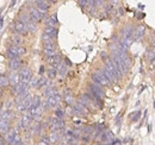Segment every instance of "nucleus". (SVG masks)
I'll return each instance as SVG.
<instances>
[{
	"instance_id": "obj_1",
	"label": "nucleus",
	"mask_w": 155,
	"mask_h": 145,
	"mask_svg": "<svg viewBox=\"0 0 155 145\" xmlns=\"http://www.w3.org/2000/svg\"><path fill=\"white\" fill-rule=\"evenodd\" d=\"M104 63H105V68L109 70V72H111L115 77H116L117 80H119L123 75H122V72L118 70V68L116 67V64L114 63V61L110 58V57H107V58H105L104 60Z\"/></svg>"
},
{
	"instance_id": "obj_2",
	"label": "nucleus",
	"mask_w": 155,
	"mask_h": 145,
	"mask_svg": "<svg viewBox=\"0 0 155 145\" xmlns=\"http://www.w3.org/2000/svg\"><path fill=\"white\" fill-rule=\"evenodd\" d=\"M92 80H93V83H96L98 86H109L110 82L107 81V79L105 77V75L103 74V72L99 69L92 74Z\"/></svg>"
},
{
	"instance_id": "obj_3",
	"label": "nucleus",
	"mask_w": 155,
	"mask_h": 145,
	"mask_svg": "<svg viewBox=\"0 0 155 145\" xmlns=\"http://www.w3.org/2000/svg\"><path fill=\"white\" fill-rule=\"evenodd\" d=\"M28 87H29V85L28 83H24V82H19L18 85H16V86H13V87H11V93L13 94V95H19V94H28Z\"/></svg>"
},
{
	"instance_id": "obj_4",
	"label": "nucleus",
	"mask_w": 155,
	"mask_h": 145,
	"mask_svg": "<svg viewBox=\"0 0 155 145\" xmlns=\"http://www.w3.org/2000/svg\"><path fill=\"white\" fill-rule=\"evenodd\" d=\"M29 18L30 20L34 23V24H38L42 21V17H41V13H39L38 11H37V8L36 7H31L30 10H29Z\"/></svg>"
},
{
	"instance_id": "obj_5",
	"label": "nucleus",
	"mask_w": 155,
	"mask_h": 145,
	"mask_svg": "<svg viewBox=\"0 0 155 145\" xmlns=\"http://www.w3.org/2000/svg\"><path fill=\"white\" fill-rule=\"evenodd\" d=\"M32 77V74L31 70L29 68H23L19 72V80L20 82H24V83H29V81L31 80Z\"/></svg>"
},
{
	"instance_id": "obj_6",
	"label": "nucleus",
	"mask_w": 155,
	"mask_h": 145,
	"mask_svg": "<svg viewBox=\"0 0 155 145\" xmlns=\"http://www.w3.org/2000/svg\"><path fill=\"white\" fill-rule=\"evenodd\" d=\"M134 34H135V29H134L133 26H125V27L120 31L122 38L131 39V40H134Z\"/></svg>"
},
{
	"instance_id": "obj_7",
	"label": "nucleus",
	"mask_w": 155,
	"mask_h": 145,
	"mask_svg": "<svg viewBox=\"0 0 155 145\" xmlns=\"http://www.w3.org/2000/svg\"><path fill=\"white\" fill-rule=\"evenodd\" d=\"M15 31H16V34H18V35H26V34L29 32L26 24L21 23L20 20H17V21L15 23Z\"/></svg>"
},
{
	"instance_id": "obj_8",
	"label": "nucleus",
	"mask_w": 155,
	"mask_h": 145,
	"mask_svg": "<svg viewBox=\"0 0 155 145\" xmlns=\"http://www.w3.org/2000/svg\"><path fill=\"white\" fill-rule=\"evenodd\" d=\"M21 64H23V62H21V60H20L19 57H17V58H13V60H10V61H8V68L11 69V72H15V70L20 69Z\"/></svg>"
},
{
	"instance_id": "obj_9",
	"label": "nucleus",
	"mask_w": 155,
	"mask_h": 145,
	"mask_svg": "<svg viewBox=\"0 0 155 145\" xmlns=\"http://www.w3.org/2000/svg\"><path fill=\"white\" fill-rule=\"evenodd\" d=\"M7 79H8V83H10V86H11V87L16 86V85H18V83L20 82L19 72H10V75L7 76Z\"/></svg>"
},
{
	"instance_id": "obj_10",
	"label": "nucleus",
	"mask_w": 155,
	"mask_h": 145,
	"mask_svg": "<svg viewBox=\"0 0 155 145\" xmlns=\"http://www.w3.org/2000/svg\"><path fill=\"white\" fill-rule=\"evenodd\" d=\"M31 121H32V119L29 117V115H23L21 118H20L19 120V127L20 128H23V130H26V128H29V126L31 125Z\"/></svg>"
},
{
	"instance_id": "obj_11",
	"label": "nucleus",
	"mask_w": 155,
	"mask_h": 145,
	"mask_svg": "<svg viewBox=\"0 0 155 145\" xmlns=\"http://www.w3.org/2000/svg\"><path fill=\"white\" fill-rule=\"evenodd\" d=\"M73 112L75 114H79V115H86L87 114V109H86V107L81 102H77L73 106Z\"/></svg>"
},
{
	"instance_id": "obj_12",
	"label": "nucleus",
	"mask_w": 155,
	"mask_h": 145,
	"mask_svg": "<svg viewBox=\"0 0 155 145\" xmlns=\"http://www.w3.org/2000/svg\"><path fill=\"white\" fill-rule=\"evenodd\" d=\"M144 32H146V27L143 25H138L135 29V34H134V39L136 40H140L142 37L144 36Z\"/></svg>"
},
{
	"instance_id": "obj_13",
	"label": "nucleus",
	"mask_w": 155,
	"mask_h": 145,
	"mask_svg": "<svg viewBox=\"0 0 155 145\" xmlns=\"http://www.w3.org/2000/svg\"><path fill=\"white\" fill-rule=\"evenodd\" d=\"M44 23H45L47 27H56L58 24L56 14H54V16H51V17H48V18L44 20Z\"/></svg>"
},
{
	"instance_id": "obj_14",
	"label": "nucleus",
	"mask_w": 155,
	"mask_h": 145,
	"mask_svg": "<svg viewBox=\"0 0 155 145\" xmlns=\"http://www.w3.org/2000/svg\"><path fill=\"white\" fill-rule=\"evenodd\" d=\"M11 42H12V45L13 47H21V44H23V37H21V35L15 34V35L11 36Z\"/></svg>"
},
{
	"instance_id": "obj_15",
	"label": "nucleus",
	"mask_w": 155,
	"mask_h": 145,
	"mask_svg": "<svg viewBox=\"0 0 155 145\" xmlns=\"http://www.w3.org/2000/svg\"><path fill=\"white\" fill-rule=\"evenodd\" d=\"M10 130H11L10 121H6V120L0 119V133H7Z\"/></svg>"
},
{
	"instance_id": "obj_16",
	"label": "nucleus",
	"mask_w": 155,
	"mask_h": 145,
	"mask_svg": "<svg viewBox=\"0 0 155 145\" xmlns=\"http://www.w3.org/2000/svg\"><path fill=\"white\" fill-rule=\"evenodd\" d=\"M100 70L103 72V74L105 75V77L107 79V81H109L110 83H114V82H117V81H118V80H117L116 77H115V76H114V75H112L111 72H109V70H107V69H106L105 67H104L103 69H100Z\"/></svg>"
},
{
	"instance_id": "obj_17",
	"label": "nucleus",
	"mask_w": 155,
	"mask_h": 145,
	"mask_svg": "<svg viewBox=\"0 0 155 145\" xmlns=\"http://www.w3.org/2000/svg\"><path fill=\"white\" fill-rule=\"evenodd\" d=\"M44 34L49 35L51 38H54V39H55V38L58 37V27H45V29H44Z\"/></svg>"
},
{
	"instance_id": "obj_18",
	"label": "nucleus",
	"mask_w": 155,
	"mask_h": 145,
	"mask_svg": "<svg viewBox=\"0 0 155 145\" xmlns=\"http://www.w3.org/2000/svg\"><path fill=\"white\" fill-rule=\"evenodd\" d=\"M56 93H58V91H56L55 87H47V88L44 89V92H43V95H44L45 98H50V96H54Z\"/></svg>"
},
{
	"instance_id": "obj_19",
	"label": "nucleus",
	"mask_w": 155,
	"mask_h": 145,
	"mask_svg": "<svg viewBox=\"0 0 155 145\" xmlns=\"http://www.w3.org/2000/svg\"><path fill=\"white\" fill-rule=\"evenodd\" d=\"M10 86V83H8V79H7V76L6 75H4V74H0V88H6V87H8Z\"/></svg>"
},
{
	"instance_id": "obj_20",
	"label": "nucleus",
	"mask_w": 155,
	"mask_h": 145,
	"mask_svg": "<svg viewBox=\"0 0 155 145\" xmlns=\"http://www.w3.org/2000/svg\"><path fill=\"white\" fill-rule=\"evenodd\" d=\"M41 104H42V100L39 96H34L32 98V102H31V106L30 107H41Z\"/></svg>"
},
{
	"instance_id": "obj_21",
	"label": "nucleus",
	"mask_w": 155,
	"mask_h": 145,
	"mask_svg": "<svg viewBox=\"0 0 155 145\" xmlns=\"http://www.w3.org/2000/svg\"><path fill=\"white\" fill-rule=\"evenodd\" d=\"M147 58H148V61H150V62L154 61L155 60V48H152V49L148 50V53H147Z\"/></svg>"
},
{
	"instance_id": "obj_22",
	"label": "nucleus",
	"mask_w": 155,
	"mask_h": 145,
	"mask_svg": "<svg viewBox=\"0 0 155 145\" xmlns=\"http://www.w3.org/2000/svg\"><path fill=\"white\" fill-rule=\"evenodd\" d=\"M45 86H48V80L47 79H44V77H42V79H38V83H37V88L41 89V88H43V87H45Z\"/></svg>"
},
{
	"instance_id": "obj_23",
	"label": "nucleus",
	"mask_w": 155,
	"mask_h": 145,
	"mask_svg": "<svg viewBox=\"0 0 155 145\" xmlns=\"http://www.w3.org/2000/svg\"><path fill=\"white\" fill-rule=\"evenodd\" d=\"M42 40H43V44L44 43H54V38H51V37L49 36V35H47V34H43L42 35Z\"/></svg>"
},
{
	"instance_id": "obj_24",
	"label": "nucleus",
	"mask_w": 155,
	"mask_h": 145,
	"mask_svg": "<svg viewBox=\"0 0 155 145\" xmlns=\"http://www.w3.org/2000/svg\"><path fill=\"white\" fill-rule=\"evenodd\" d=\"M56 75H58V70L55 69V68H50L49 70H48V76H49V79H54V77H56Z\"/></svg>"
},
{
	"instance_id": "obj_25",
	"label": "nucleus",
	"mask_w": 155,
	"mask_h": 145,
	"mask_svg": "<svg viewBox=\"0 0 155 145\" xmlns=\"http://www.w3.org/2000/svg\"><path fill=\"white\" fill-rule=\"evenodd\" d=\"M26 54V48L25 47H17V55L18 57L23 56V55Z\"/></svg>"
},
{
	"instance_id": "obj_26",
	"label": "nucleus",
	"mask_w": 155,
	"mask_h": 145,
	"mask_svg": "<svg viewBox=\"0 0 155 145\" xmlns=\"http://www.w3.org/2000/svg\"><path fill=\"white\" fill-rule=\"evenodd\" d=\"M140 115H141V112H140V111H136V112H134V113L130 114V118H131L133 121H136V120H138Z\"/></svg>"
},
{
	"instance_id": "obj_27",
	"label": "nucleus",
	"mask_w": 155,
	"mask_h": 145,
	"mask_svg": "<svg viewBox=\"0 0 155 145\" xmlns=\"http://www.w3.org/2000/svg\"><path fill=\"white\" fill-rule=\"evenodd\" d=\"M43 53L47 57H50V56H54L56 54V50H49V49H43Z\"/></svg>"
},
{
	"instance_id": "obj_28",
	"label": "nucleus",
	"mask_w": 155,
	"mask_h": 145,
	"mask_svg": "<svg viewBox=\"0 0 155 145\" xmlns=\"http://www.w3.org/2000/svg\"><path fill=\"white\" fill-rule=\"evenodd\" d=\"M55 115H56V118H58V119H63V117H64V112H63L62 109L58 108L56 111H55Z\"/></svg>"
},
{
	"instance_id": "obj_29",
	"label": "nucleus",
	"mask_w": 155,
	"mask_h": 145,
	"mask_svg": "<svg viewBox=\"0 0 155 145\" xmlns=\"http://www.w3.org/2000/svg\"><path fill=\"white\" fill-rule=\"evenodd\" d=\"M58 74H60L61 76H64V75L67 74V69H66V67H64L63 64H62V66L58 69Z\"/></svg>"
},
{
	"instance_id": "obj_30",
	"label": "nucleus",
	"mask_w": 155,
	"mask_h": 145,
	"mask_svg": "<svg viewBox=\"0 0 155 145\" xmlns=\"http://www.w3.org/2000/svg\"><path fill=\"white\" fill-rule=\"evenodd\" d=\"M66 102L68 104V105H72L73 104V96L67 92V95H66Z\"/></svg>"
},
{
	"instance_id": "obj_31",
	"label": "nucleus",
	"mask_w": 155,
	"mask_h": 145,
	"mask_svg": "<svg viewBox=\"0 0 155 145\" xmlns=\"http://www.w3.org/2000/svg\"><path fill=\"white\" fill-rule=\"evenodd\" d=\"M79 4L81 7H86L88 5V0H79Z\"/></svg>"
},
{
	"instance_id": "obj_32",
	"label": "nucleus",
	"mask_w": 155,
	"mask_h": 145,
	"mask_svg": "<svg viewBox=\"0 0 155 145\" xmlns=\"http://www.w3.org/2000/svg\"><path fill=\"white\" fill-rule=\"evenodd\" d=\"M41 140H43V142H45V143H48V144H50V143H49V136H47V134H44V136H42V138H41Z\"/></svg>"
},
{
	"instance_id": "obj_33",
	"label": "nucleus",
	"mask_w": 155,
	"mask_h": 145,
	"mask_svg": "<svg viewBox=\"0 0 155 145\" xmlns=\"http://www.w3.org/2000/svg\"><path fill=\"white\" fill-rule=\"evenodd\" d=\"M0 145H8V144L4 140V138H0Z\"/></svg>"
},
{
	"instance_id": "obj_34",
	"label": "nucleus",
	"mask_w": 155,
	"mask_h": 145,
	"mask_svg": "<svg viewBox=\"0 0 155 145\" xmlns=\"http://www.w3.org/2000/svg\"><path fill=\"white\" fill-rule=\"evenodd\" d=\"M118 12H119V14H120V16H123V14H124V10H123L122 7H120V8L118 10Z\"/></svg>"
},
{
	"instance_id": "obj_35",
	"label": "nucleus",
	"mask_w": 155,
	"mask_h": 145,
	"mask_svg": "<svg viewBox=\"0 0 155 145\" xmlns=\"http://www.w3.org/2000/svg\"><path fill=\"white\" fill-rule=\"evenodd\" d=\"M37 145H49V144H48V143H45V142H43V140H39Z\"/></svg>"
},
{
	"instance_id": "obj_36",
	"label": "nucleus",
	"mask_w": 155,
	"mask_h": 145,
	"mask_svg": "<svg viewBox=\"0 0 155 145\" xmlns=\"http://www.w3.org/2000/svg\"><path fill=\"white\" fill-rule=\"evenodd\" d=\"M44 72V67H41L39 68V74H43Z\"/></svg>"
},
{
	"instance_id": "obj_37",
	"label": "nucleus",
	"mask_w": 155,
	"mask_h": 145,
	"mask_svg": "<svg viewBox=\"0 0 155 145\" xmlns=\"http://www.w3.org/2000/svg\"><path fill=\"white\" fill-rule=\"evenodd\" d=\"M2 23H4V18H0V29H1V26H2Z\"/></svg>"
},
{
	"instance_id": "obj_38",
	"label": "nucleus",
	"mask_w": 155,
	"mask_h": 145,
	"mask_svg": "<svg viewBox=\"0 0 155 145\" xmlns=\"http://www.w3.org/2000/svg\"><path fill=\"white\" fill-rule=\"evenodd\" d=\"M16 2H17V0H12V2H11V7H12L13 5H16Z\"/></svg>"
},
{
	"instance_id": "obj_39",
	"label": "nucleus",
	"mask_w": 155,
	"mask_h": 145,
	"mask_svg": "<svg viewBox=\"0 0 155 145\" xmlns=\"http://www.w3.org/2000/svg\"><path fill=\"white\" fill-rule=\"evenodd\" d=\"M111 145H120V143H119V142H117V140H116V142H114V143H112Z\"/></svg>"
},
{
	"instance_id": "obj_40",
	"label": "nucleus",
	"mask_w": 155,
	"mask_h": 145,
	"mask_svg": "<svg viewBox=\"0 0 155 145\" xmlns=\"http://www.w3.org/2000/svg\"><path fill=\"white\" fill-rule=\"evenodd\" d=\"M47 1H48V2H53V4L56 2V0H47Z\"/></svg>"
},
{
	"instance_id": "obj_41",
	"label": "nucleus",
	"mask_w": 155,
	"mask_h": 145,
	"mask_svg": "<svg viewBox=\"0 0 155 145\" xmlns=\"http://www.w3.org/2000/svg\"><path fill=\"white\" fill-rule=\"evenodd\" d=\"M2 93H4V89H2V88H0V96L2 95Z\"/></svg>"
},
{
	"instance_id": "obj_42",
	"label": "nucleus",
	"mask_w": 155,
	"mask_h": 145,
	"mask_svg": "<svg viewBox=\"0 0 155 145\" xmlns=\"http://www.w3.org/2000/svg\"><path fill=\"white\" fill-rule=\"evenodd\" d=\"M1 111H2V104L0 102V113H1Z\"/></svg>"
},
{
	"instance_id": "obj_43",
	"label": "nucleus",
	"mask_w": 155,
	"mask_h": 145,
	"mask_svg": "<svg viewBox=\"0 0 155 145\" xmlns=\"http://www.w3.org/2000/svg\"><path fill=\"white\" fill-rule=\"evenodd\" d=\"M152 48H155V40L153 42V43H152Z\"/></svg>"
},
{
	"instance_id": "obj_44",
	"label": "nucleus",
	"mask_w": 155,
	"mask_h": 145,
	"mask_svg": "<svg viewBox=\"0 0 155 145\" xmlns=\"http://www.w3.org/2000/svg\"><path fill=\"white\" fill-rule=\"evenodd\" d=\"M19 145H25V144H24V143H23V142H21V143H20Z\"/></svg>"
},
{
	"instance_id": "obj_45",
	"label": "nucleus",
	"mask_w": 155,
	"mask_h": 145,
	"mask_svg": "<svg viewBox=\"0 0 155 145\" xmlns=\"http://www.w3.org/2000/svg\"><path fill=\"white\" fill-rule=\"evenodd\" d=\"M97 145H100V144H97Z\"/></svg>"
}]
</instances>
